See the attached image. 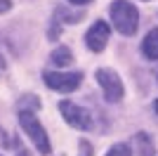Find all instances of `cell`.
<instances>
[{
    "instance_id": "1",
    "label": "cell",
    "mask_w": 158,
    "mask_h": 156,
    "mask_svg": "<svg viewBox=\"0 0 158 156\" xmlns=\"http://www.w3.org/2000/svg\"><path fill=\"white\" fill-rule=\"evenodd\" d=\"M111 21L116 26V31L123 36H132L139 28V12L132 2L125 0H113L111 5Z\"/></svg>"
},
{
    "instance_id": "2",
    "label": "cell",
    "mask_w": 158,
    "mask_h": 156,
    "mask_svg": "<svg viewBox=\"0 0 158 156\" xmlns=\"http://www.w3.org/2000/svg\"><path fill=\"white\" fill-rule=\"evenodd\" d=\"M19 123H21V128H24V132L31 137V142L35 144V149H38L40 154H50V137H47L45 128L40 125V121L35 118V114L21 109L19 111Z\"/></svg>"
},
{
    "instance_id": "3",
    "label": "cell",
    "mask_w": 158,
    "mask_h": 156,
    "mask_svg": "<svg viewBox=\"0 0 158 156\" xmlns=\"http://www.w3.org/2000/svg\"><path fill=\"white\" fill-rule=\"evenodd\" d=\"M97 83L102 88V92H104L106 102L116 104V102L123 99L125 88H123V80L118 78V73L113 71V69H97Z\"/></svg>"
},
{
    "instance_id": "4",
    "label": "cell",
    "mask_w": 158,
    "mask_h": 156,
    "mask_svg": "<svg viewBox=\"0 0 158 156\" xmlns=\"http://www.w3.org/2000/svg\"><path fill=\"white\" fill-rule=\"evenodd\" d=\"M47 88H52L57 92H73L83 83V73L80 71H71V73H61V71H45L43 73Z\"/></svg>"
},
{
    "instance_id": "5",
    "label": "cell",
    "mask_w": 158,
    "mask_h": 156,
    "mask_svg": "<svg viewBox=\"0 0 158 156\" xmlns=\"http://www.w3.org/2000/svg\"><path fill=\"white\" fill-rule=\"evenodd\" d=\"M59 111H61L64 121L71 125V128H78V130H90L92 128V116H90V111H85L83 106H78V104L69 102V99H61Z\"/></svg>"
},
{
    "instance_id": "6",
    "label": "cell",
    "mask_w": 158,
    "mask_h": 156,
    "mask_svg": "<svg viewBox=\"0 0 158 156\" xmlns=\"http://www.w3.org/2000/svg\"><path fill=\"white\" fill-rule=\"evenodd\" d=\"M109 33H111V28H109L106 21H94L90 26V31L85 33V45L92 52H102L109 43Z\"/></svg>"
},
{
    "instance_id": "7",
    "label": "cell",
    "mask_w": 158,
    "mask_h": 156,
    "mask_svg": "<svg viewBox=\"0 0 158 156\" xmlns=\"http://www.w3.org/2000/svg\"><path fill=\"white\" fill-rule=\"evenodd\" d=\"M142 54L146 59H158V28H151V31L146 33L144 43H142Z\"/></svg>"
},
{
    "instance_id": "8",
    "label": "cell",
    "mask_w": 158,
    "mask_h": 156,
    "mask_svg": "<svg viewBox=\"0 0 158 156\" xmlns=\"http://www.w3.org/2000/svg\"><path fill=\"white\" fill-rule=\"evenodd\" d=\"M50 62H52L54 66H69L73 62V54L69 47H57V50L50 54Z\"/></svg>"
},
{
    "instance_id": "9",
    "label": "cell",
    "mask_w": 158,
    "mask_h": 156,
    "mask_svg": "<svg viewBox=\"0 0 158 156\" xmlns=\"http://www.w3.org/2000/svg\"><path fill=\"white\" fill-rule=\"evenodd\" d=\"M135 144L139 147V156H153V144L146 132H137L135 135Z\"/></svg>"
},
{
    "instance_id": "10",
    "label": "cell",
    "mask_w": 158,
    "mask_h": 156,
    "mask_svg": "<svg viewBox=\"0 0 158 156\" xmlns=\"http://www.w3.org/2000/svg\"><path fill=\"white\" fill-rule=\"evenodd\" d=\"M106 156H132V151L127 144H113L111 149L106 151Z\"/></svg>"
},
{
    "instance_id": "11",
    "label": "cell",
    "mask_w": 158,
    "mask_h": 156,
    "mask_svg": "<svg viewBox=\"0 0 158 156\" xmlns=\"http://www.w3.org/2000/svg\"><path fill=\"white\" fill-rule=\"evenodd\" d=\"M78 147H80V156H92V144L87 142V140H80Z\"/></svg>"
},
{
    "instance_id": "12",
    "label": "cell",
    "mask_w": 158,
    "mask_h": 156,
    "mask_svg": "<svg viewBox=\"0 0 158 156\" xmlns=\"http://www.w3.org/2000/svg\"><path fill=\"white\" fill-rule=\"evenodd\" d=\"M10 7H12V2H10V0H0V12H7Z\"/></svg>"
},
{
    "instance_id": "13",
    "label": "cell",
    "mask_w": 158,
    "mask_h": 156,
    "mask_svg": "<svg viewBox=\"0 0 158 156\" xmlns=\"http://www.w3.org/2000/svg\"><path fill=\"white\" fill-rule=\"evenodd\" d=\"M69 2H73V5H87V2H92V0H69Z\"/></svg>"
},
{
    "instance_id": "14",
    "label": "cell",
    "mask_w": 158,
    "mask_h": 156,
    "mask_svg": "<svg viewBox=\"0 0 158 156\" xmlns=\"http://www.w3.org/2000/svg\"><path fill=\"white\" fill-rule=\"evenodd\" d=\"M153 106H156V114H158V99H156V104H153Z\"/></svg>"
}]
</instances>
